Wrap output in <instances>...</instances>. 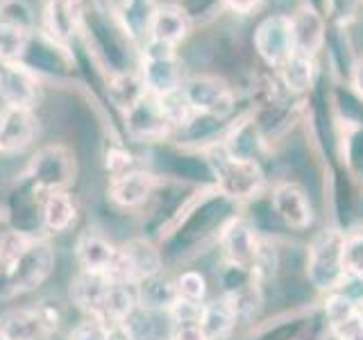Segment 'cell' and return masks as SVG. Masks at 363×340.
Listing matches in <instances>:
<instances>
[{
  "label": "cell",
  "instance_id": "obj_28",
  "mask_svg": "<svg viewBox=\"0 0 363 340\" xmlns=\"http://www.w3.org/2000/svg\"><path fill=\"white\" fill-rule=\"evenodd\" d=\"M107 94L109 100L116 105L123 113L132 109L136 102H139L147 91L141 82L139 71L136 73H123V75H111L107 82Z\"/></svg>",
  "mask_w": 363,
  "mask_h": 340
},
{
  "label": "cell",
  "instance_id": "obj_12",
  "mask_svg": "<svg viewBox=\"0 0 363 340\" xmlns=\"http://www.w3.org/2000/svg\"><path fill=\"white\" fill-rule=\"evenodd\" d=\"M23 64L28 68H32L34 73L41 77H64L73 71V52L71 48H66V45H60L50 41L48 37H43V34L37 30L32 34L30 39V45L26 55H23Z\"/></svg>",
  "mask_w": 363,
  "mask_h": 340
},
{
  "label": "cell",
  "instance_id": "obj_20",
  "mask_svg": "<svg viewBox=\"0 0 363 340\" xmlns=\"http://www.w3.org/2000/svg\"><path fill=\"white\" fill-rule=\"evenodd\" d=\"M191 28H193L191 16L177 3H159L155 9L152 23H150V34H147V39L164 41V43H170L177 48L182 41H186V37L191 34Z\"/></svg>",
  "mask_w": 363,
  "mask_h": 340
},
{
  "label": "cell",
  "instance_id": "obj_25",
  "mask_svg": "<svg viewBox=\"0 0 363 340\" xmlns=\"http://www.w3.org/2000/svg\"><path fill=\"white\" fill-rule=\"evenodd\" d=\"M236 324V306L230 300H216L202 304L200 329L204 340H225Z\"/></svg>",
  "mask_w": 363,
  "mask_h": 340
},
{
  "label": "cell",
  "instance_id": "obj_1",
  "mask_svg": "<svg viewBox=\"0 0 363 340\" xmlns=\"http://www.w3.org/2000/svg\"><path fill=\"white\" fill-rule=\"evenodd\" d=\"M86 50L111 75L139 71V50L123 30L116 14L102 0H82V26Z\"/></svg>",
  "mask_w": 363,
  "mask_h": 340
},
{
  "label": "cell",
  "instance_id": "obj_32",
  "mask_svg": "<svg viewBox=\"0 0 363 340\" xmlns=\"http://www.w3.org/2000/svg\"><path fill=\"white\" fill-rule=\"evenodd\" d=\"M177 295L179 300H186V302H196L200 304L204 300V295H207V281L200 275V272H184L177 281Z\"/></svg>",
  "mask_w": 363,
  "mask_h": 340
},
{
  "label": "cell",
  "instance_id": "obj_26",
  "mask_svg": "<svg viewBox=\"0 0 363 340\" xmlns=\"http://www.w3.org/2000/svg\"><path fill=\"white\" fill-rule=\"evenodd\" d=\"M279 82L286 86L291 94H304L315 84L318 77V62L304 55H293L289 62L277 68Z\"/></svg>",
  "mask_w": 363,
  "mask_h": 340
},
{
  "label": "cell",
  "instance_id": "obj_21",
  "mask_svg": "<svg viewBox=\"0 0 363 340\" xmlns=\"http://www.w3.org/2000/svg\"><path fill=\"white\" fill-rule=\"evenodd\" d=\"M223 252L227 264L238 270H250L257 264V238L243 220H232L223 230Z\"/></svg>",
  "mask_w": 363,
  "mask_h": 340
},
{
  "label": "cell",
  "instance_id": "obj_17",
  "mask_svg": "<svg viewBox=\"0 0 363 340\" xmlns=\"http://www.w3.org/2000/svg\"><path fill=\"white\" fill-rule=\"evenodd\" d=\"M272 209L293 230H306L313 220L309 198L293 181H281L272 188Z\"/></svg>",
  "mask_w": 363,
  "mask_h": 340
},
{
  "label": "cell",
  "instance_id": "obj_24",
  "mask_svg": "<svg viewBox=\"0 0 363 340\" xmlns=\"http://www.w3.org/2000/svg\"><path fill=\"white\" fill-rule=\"evenodd\" d=\"M177 300V286L168 277L159 275V272L136 281V302L145 311H170V306Z\"/></svg>",
  "mask_w": 363,
  "mask_h": 340
},
{
  "label": "cell",
  "instance_id": "obj_5",
  "mask_svg": "<svg viewBox=\"0 0 363 340\" xmlns=\"http://www.w3.org/2000/svg\"><path fill=\"white\" fill-rule=\"evenodd\" d=\"M213 175L218 188L230 200H250L264 188V170L252 159H238L223 152L213 159Z\"/></svg>",
  "mask_w": 363,
  "mask_h": 340
},
{
  "label": "cell",
  "instance_id": "obj_7",
  "mask_svg": "<svg viewBox=\"0 0 363 340\" xmlns=\"http://www.w3.org/2000/svg\"><path fill=\"white\" fill-rule=\"evenodd\" d=\"M75 175V162L71 152L64 145H45L32 157L28 168V181L32 188L52 193L64 191L73 181Z\"/></svg>",
  "mask_w": 363,
  "mask_h": 340
},
{
  "label": "cell",
  "instance_id": "obj_16",
  "mask_svg": "<svg viewBox=\"0 0 363 340\" xmlns=\"http://www.w3.org/2000/svg\"><path fill=\"white\" fill-rule=\"evenodd\" d=\"M34 109L0 107V154L23 152L37 134Z\"/></svg>",
  "mask_w": 363,
  "mask_h": 340
},
{
  "label": "cell",
  "instance_id": "obj_35",
  "mask_svg": "<svg viewBox=\"0 0 363 340\" xmlns=\"http://www.w3.org/2000/svg\"><path fill=\"white\" fill-rule=\"evenodd\" d=\"M225 9L234 11L238 16H252L266 5V0H220Z\"/></svg>",
  "mask_w": 363,
  "mask_h": 340
},
{
  "label": "cell",
  "instance_id": "obj_19",
  "mask_svg": "<svg viewBox=\"0 0 363 340\" xmlns=\"http://www.w3.org/2000/svg\"><path fill=\"white\" fill-rule=\"evenodd\" d=\"M77 264L86 272H102V275H111L113 266H116L118 249L113 247L100 232L86 230L77 238L75 245Z\"/></svg>",
  "mask_w": 363,
  "mask_h": 340
},
{
  "label": "cell",
  "instance_id": "obj_11",
  "mask_svg": "<svg viewBox=\"0 0 363 340\" xmlns=\"http://www.w3.org/2000/svg\"><path fill=\"white\" fill-rule=\"evenodd\" d=\"M82 26V0H43L39 32L50 41L71 48Z\"/></svg>",
  "mask_w": 363,
  "mask_h": 340
},
{
  "label": "cell",
  "instance_id": "obj_18",
  "mask_svg": "<svg viewBox=\"0 0 363 340\" xmlns=\"http://www.w3.org/2000/svg\"><path fill=\"white\" fill-rule=\"evenodd\" d=\"M325 315L338 340H363V309L357 302L334 293L325 302Z\"/></svg>",
  "mask_w": 363,
  "mask_h": 340
},
{
  "label": "cell",
  "instance_id": "obj_36",
  "mask_svg": "<svg viewBox=\"0 0 363 340\" xmlns=\"http://www.w3.org/2000/svg\"><path fill=\"white\" fill-rule=\"evenodd\" d=\"M173 340H204L200 322H173Z\"/></svg>",
  "mask_w": 363,
  "mask_h": 340
},
{
  "label": "cell",
  "instance_id": "obj_37",
  "mask_svg": "<svg viewBox=\"0 0 363 340\" xmlns=\"http://www.w3.org/2000/svg\"><path fill=\"white\" fill-rule=\"evenodd\" d=\"M350 82H352V89H354V94L363 100V55H359L350 68Z\"/></svg>",
  "mask_w": 363,
  "mask_h": 340
},
{
  "label": "cell",
  "instance_id": "obj_29",
  "mask_svg": "<svg viewBox=\"0 0 363 340\" xmlns=\"http://www.w3.org/2000/svg\"><path fill=\"white\" fill-rule=\"evenodd\" d=\"M32 34L34 32L30 30L0 21V62H21L30 45Z\"/></svg>",
  "mask_w": 363,
  "mask_h": 340
},
{
  "label": "cell",
  "instance_id": "obj_9",
  "mask_svg": "<svg viewBox=\"0 0 363 340\" xmlns=\"http://www.w3.org/2000/svg\"><path fill=\"white\" fill-rule=\"evenodd\" d=\"M55 268V252L48 243L43 241H30V245L18 254V259L9 268L11 286L14 293H30L34 288H39L41 283L50 277V272Z\"/></svg>",
  "mask_w": 363,
  "mask_h": 340
},
{
  "label": "cell",
  "instance_id": "obj_39",
  "mask_svg": "<svg viewBox=\"0 0 363 340\" xmlns=\"http://www.w3.org/2000/svg\"><path fill=\"white\" fill-rule=\"evenodd\" d=\"M0 340H5V338H3V336H0Z\"/></svg>",
  "mask_w": 363,
  "mask_h": 340
},
{
  "label": "cell",
  "instance_id": "obj_30",
  "mask_svg": "<svg viewBox=\"0 0 363 340\" xmlns=\"http://www.w3.org/2000/svg\"><path fill=\"white\" fill-rule=\"evenodd\" d=\"M363 0H325V18L334 28L345 30L352 21H357Z\"/></svg>",
  "mask_w": 363,
  "mask_h": 340
},
{
  "label": "cell",
  "instance_id": "obj_10",
  "mask_svg": "<svg viewBox=\"0 0 363 340\" xmlns=\"http://www.w3.org/2000/svg\"><path fill=\"white\" fill-rule=\"evenodd\" d=\"M39 75L23 62H0V100L3 107L34 109L39 102Z\"/></svg>",
  "mask_w": 363,
  "mask_h": 340
},
{
  "label": "cell",
  "instance_id": "obj_27",
  "mask_svg": "<svg viewBox=\"0 0 363 340\" xmlns=\"http://www.w3.org/2000/svg\"><path fill=\"white\" fill-rule=\"evenodd\" d=\"M75 215H77L75 202L66 191L45 193V200L41 204V218L50 232L55 234L66 232L75 222Z\"/></svg>",
  "mask_w": 363,
  "mask_h": 340
},
{
  "label": "cell",
  "instance_id": "obj_13",
  "mask_svg": "<svg viewBox=\"0 0 363 340\" xmlns=\"http://www.w3.org/2000/svg\"><path fill=\"white\" fill-rule=\"evenodd\" d=\"M291 30H293V45L295 55H304L315 60L318 52L327 43V18L313 3H302L295 7L291 14Z\"/></svg>",
  "mask_w": 363,
  "mask_h": 340
},
{
  "label": "cell",
  "instance_id": "obj_34",
  "mask_svg": "<svg viewBox=\"0 0 363 340\" xmlns=\"http://www.w3.org/2000/svg\"><path fill=\"white\" fill-rule=\"evenodd\" d=\"M105 164H107V170L113 175V177H121L125 173H130V170H134V157L125 150V147H109L107 150V159H105Z\"/></svg>",
  "mask_w": 363,
  "mask_h": 340
},
{
  "label": "cell",
  "instance_id": "obj_14",
  "mask_svg": "<svg viewBox=\"0 0 363 340\" xmlns=\"http://www.w3.org/2000/svg\"><path fill=\"white\" fill-rule=\"evenodd\" d=\"M125 128L136 141H159L170 134L173 125L162 109V100L145 94L132 109L125 111Z\"/></svg>",
  "mask_w": 363,
  "mask_h": 340
},
{
  "label": "cell",
  "instance_id": "obj_23",
  "mask_svg": "<svg viewBox=\"0 0 363 340\" xmlns=\"http://www.w3.org/2000/svg\"><path fill=\"white\" fill-rule=\"evenodd\" d=\"M157 5V0H123V5L113 9L123 30L130 34L134 43H143L147 39Z\"/></svg>",
  "mask_w": 363,
  "mask_h": 340
},
{
  "label": "cell",
  "instance_id": "obj_8",
  "mask_svg": "<svg viewBox=\"0 0 363 340\" xmlns=\"http://www.w3.org/2000/svg\"><path fill=\"white\" fill-rule=\"evenodd\" d=\"M255 50L259 60L270 68H279L295 55L293 30L289 14H270L259 21L252 34Z\"/></svg>",
  "mask_w": 363,
  "mask_h": 340
},
{
  "label": "cell",
  "instance_id": "obj_2",
  "mask_svg": "<svg viewBox=\"0 0 363 340\" xmlns=\"http://www.w3.org/2000/svg\"><path fill=\"white\" fill-rule=\"evenodd\" d=\"M139 75L150 96L166 98L184 84V64L175 45L145 39L139 50Z\"/></svg>",
  "mask_w": 363,
  "mask_h": 340
},
{
  "label": "cell",
  "instance_id": "obj_38",
  "mask_svg": "<svg viewBox=\"0 0 363 340\" xmlns=\"http://www.w3.org/2000/svg\"><path fill=\"white\" fill-rule=\"evenodd\" d=\"M7 3H9V0H0V9H3V7H5Z\"/></svg>",
  "mask_w": 363,
  "mask_h": 340
},
{
  "label": "cell",
  "instance_id": "obj_33",
  "mask_svg": "<svg viewBox=\"0 0 363 340\" xmlns=\"http://www.w3.org/2000/svg\"><path fill=\"white\" fill-rule=\"evenodd\" d=\"M71 340H111V324L89 317L73 329Z\"/></svg>",
  "mask_w": 363,
  "mask_h": 340
},
{
  "label": "cell",
  "instance_id": "obj_3",
  "mask_svg": "<svg viewBox=\"0 0 363 340\" xmlns=\"http://www.w3.org/2000/svg\"><path fill=\"white\" fill-rule=\"evenodd\" d=\"M343 243L345 234L340 232H320L311 245L306 256V277L313 283L315 290L332 293L345 279L343 266Z\"/></svg>",
  "mask_w": 363,
  "mask_h": 340
},
{
  "label": "cell",
  "instance_id": "obj_22",
  "mask_svg": "<svg viewBox=\"0 0 363 340\" xmlns=\"http://www.w3.org/2000/svg\"><path fill=\"white\" fill-rule=\"evenodd\" d=\"M155 186L157 177L152 173H147V170H130V173L111 179L109 198L113 204H118L123 209H134L152 196Z\"/></svg>",
  "mask_w": 363,
  "mask_h": 340
},
{
  "label": "cell",
  "instance_id": "obj_31",
  "mask_svg": "<svg viewBox=\"0 0 363 340\" xmlns=\"http://www.w3.org/2000/svg\"><path fill=\"white\" fill-rule=\"evenodd\" d=\"M343 266H345V275L363 281V232L345 236Z\"/></svg>",
  "mask_w": 363,
  "mask_h": 340
},
{
  "label": "cell",
  "instance_id": "obj_4",
  "mask_svg": "<svg viewBox=\"0 0 363 340\" xmlns=\"http://www.w3.org/2000/svg\"><path fill=\"white\" fill-rule=\"evenodd\" d=\"M179 91L193 113H200V116L223 120L225 116H230L236 105L234 89L216 75H191L184 79Z\"/></svg>",
  "mask_w": 363,
  "mask_h": 340
},
{
  "label": "cell",
  "instance_id": "obj_6",
  "mask_svg": "<svg viewBox=\"0 0 363 340\" xmlns=\"http://www.w3.org/2000/svg\"><path fill=\"white\" fill-rule=\"evenodd\" d=\"M60 309L48 302L14 309L0 317V336L5 340H48L60 329Z\"/></svg>",
  "mask_w": 363,
  "mask_h": 340
},
{
  "label": "cell",
  "instance_id": "obj_15",
  "mask_svg": "<svg viewBox=\"0 0 363 340\" xmlns=\"http://www.w3.org/2000/svg\"><path fill=\"white\" fill-rule=\"evenodd\" d=\"M111 288H113V279L109 275L82 270L71 283V300L77 309H82L91 317L107 322Z\"/></svg>",
  "mask_w": 363,
  "mask_h": 340
}]
</instances>
